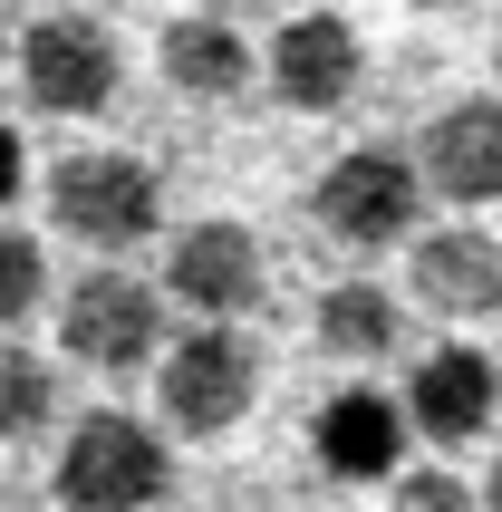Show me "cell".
I'll use <instances>...</instances> for the list:
<instances>
[{"label":"cell","mask_w":502,"mask_h":512,"mask_svg":"<svg viewBox=\"0 0 502 512\" xmlns=\"http://www.w3.org/2000/svg\"><path fill=\"white\" fill-rule=\"evenodd\" d=\"M49 213L87 252H126V242H145V232L165 223V184L126 145H78V155L49 165Z\"/></svg>","instance_id":"6da1fadb"},{"label":"cell","mask_w":502,"mask_h":512,"mask_svg":"<svg viewBox=\"0 0 502 512\" xmlns=\"http://www.w3.org/2000/svg\"><path fill=\"white\" fill-rule=\"evenodd\" d=\"M174 484V455L165 435L136 426V416H78L68 445H58V503L68 512H155Z\"/></svg>","instance_id":"7a4b0ae2"},{"label":"cell","mask_w":502,"mask_h":512,"mask_svg":"<svg viewBox=\"0 0 502 512\" xmlns=\"http://www.w3.org/2000/svg\"><path fill=\"white\" fill-rule=\"evenodd\" d=\"M155 397H165V426L174 435H232L261 397V358L232 319H203L194 339L155 348Z\"/></svg>","instance_id":"3957f363"},{"label":"cell","mask_w":502,"mask_h":512,"mask_svg":"<svg viewBox=\"0 0 502 512\" xmlns=\"http://www.w3.org/2000/svg\"><path fill=\"white\" fill-rule=\"evenodd\" d=\"M416 213H425V165L396 155V145H348V155L319 174V223H329V242H348V252L406 242Z\"/></svg>","instance_id":"277c9868"},{"label":"cell","mask_w":502,"mask_h":512,"mask_svg":"<svg viewBox=\"0 0 502 512\" xmlns=\"http://www.w3.org/2000/svg\"><path fill=\"white\" fill-rule=\"evenodd\" d=\"M58 348L78 358V368L97 377H136L155 348H165V300H155V281H136V271H87V281H68V300H58Z\"/></svg>","instance_id":"5b68a950"},{"label":"cell","mask_w":502,"mask_h":512,"mask_svg":"<svg viewBox=\"0 0 502 512\" xmlns=\"http://www.w3.org/2000/svg\"><path fill=\"white\" fill-rule=\"evenodd\" d=\"M116 39L78 10H49V20L20 39V87L39 116H107L116 107Z\"/></svg>","instance_id":"8992f818"},{"label":"cell","mask_w":502,"mask_h":512,"mask_svg":"<svg viewBox=\"0 0 502 512\" xmlns=\"http://www.w3.org/2000/svg\"><path fill=\"white\" fill-rule=\"evenodd\" d=\"M165 290H174L194 319H242V310H261L271 271H261V242H251V223H194V232H174Z\"/></svg>","instance_id":"52a82bcc"},{"label":"cell","mask_w":502,"mask_h":512,"mask_svg":"<svg viewBox=\"0 0 502 512\" xmlns=\"http://www.w3.org/2000/svg\"><path fill=\"white\" fill-rule=\"evenodd\" d=\"M493 406H502V368L483 348H464V339L425 348L416 377H406V426L435 435V445H474V435L493 426Z\"/></svg>","instance_id":"ba28073f"},{"label":"cell","mask_w":502,"mask_h":512,"mask_svg":"<svg viewBox=\"0 0 502 512\" xmlns=\"http://www.w3.org/2000/svg\"><path fill=\"white\" fill-rule=\"evenodd\" d=\"M358 68H367V49H358V29L338 20V10H309V20H290L271 39V87H280V107H300V116L348 107L358 97Z\"/></svg>","instance_id":"9c48e42d"},{"label":"cell","mask_w":502,"mask_h":512,"mask_svg":"<svg viewBox=\"0 0 502 512\" xmlns=\"http://www.w3.org/2000/svg\"><path fill=\"white\" fill-rule=\"evenodd\" d=\"M406 406L377 397V387H338V397H319V426H309V455L329 464L338 484H367V474H396L406 464Z\"/></svg>","instance_id":"30bf717a"},{"label":"cell","mask_w":502,"mask_h":512,"mask_svg":"<svg viewBox=\"0 0 502 512\" xmlns=\"http://www.w3.org/2000/svg\"><path fill=\"white\" fill-rule=\"evenodd\" d=\"M416 165H425V184H435L445 203H502V97L445 107L435 126H425Z\"/></svg>","instance_id":"8fae6325"},{"label":"cell","mask_w":502,"mask_h":512,"mask_svg":"<svg viewBox=\"0 0 502 512\" xmlns=\"http://www.w3.org/2000/svg\"><path fill=\"white\" fill-rule=\"evenodd\" d=\"M416 300L435 319H502V242L474 223L416 242Z\"/></svg>","instance_id":"7c38bea8"},{"label":"cell","mask_w":502,"mask_h":512,"mask_svg":"<svg viewBox=\"0 0 502 512\" xmlns=\"http://www.w3.org/2000/svg\"><path fill=\"white\" fill-rule=\"evenodd\" d=\"M155 58H165V78L184 87L194 107H232V97L251 87V39L232 20H174Z\"/></svg>","instance_id":"4fadbf2b"},{"label":"cell","mask_w":502,"mask_h":512,"mask_svg":"<svg viewBox=\"0 0 502 512\" xmlns=\"http://www.w3.org/2000/svg\"><path fill=\"white\" fill-rule=\"evenodd\" d=\"M396 329H406V319H396V300L377 281H338L329 300H319V348H329V358H387Z\"/></svg>","instance_id":"5bb4252c"},{"label":"cell","mask_w":502,"mask_h":512,"mask_svg":"<svg viewBox=\"0 0 502 512\" xmlns=\"http://www.w3.org/2000/svg\"><path fill=\"white\" fill-rule=\"evenodd\" d=\"M49 416H58L49 358H39V348H20V339H0V445H29Z\"/></svg>","instance_id":"9a60e30c"},{"label":"cell","mask_w":502,"mask_h":512,"mask_svg":"<svg viewBox=\"0 0 502 512\" xmlns=\"http://www.w3.org/2000/svg\"><path fill=\"white\" fill-rule=\"evenodd\" d=\"M39 290H49V261H39V242L0 223V329L39 310Z\"/></svg>","instance_id":"2e32d148"},{"label":"cell","mask_w":502,"mask_h":512,"mask_svg":"<svg viewBox=\"0 0 502 512\" xmlns=\"http://www.w3.org/2000/svg\"><path fill=\"white\" fill-rule=\"evenodd\" d=\"M396 512H483L474 493H464V474H396Z\"/></svg>","instance_id":"e0dca14e"},{"label":"cell","mask_w":502,"mask_h":512,"mask_svg":"<svg viewBox=\"0 0 502 512\" xmlns=\"http://www.w3.org/2000/svg\"><path fill=\"white\" fill-rule=\"evenodd\" d=\"M20 174H29V145H20V126H0V203L20 194Z\"/></svg>","instance_id":"ac0fdd59"},{"label":"cell","mask_w":502,"mask_h":512,"mask_svg":"<svg viewBox=\"0 0 502 512\" xmlns=\"http://www.w3.org/2000/svg\"><path fill=\"white\" fill-rule=\"evenodd\" d=\"M483 503H493V512H502V464H493V484H483Z\"/></svg>","instance_id":"d6986e66"},{"label":"cell","mask_w":502,"mask_h":512,"mask_svg":"<svg viewBox=\"0 0 502 512\" xmlns=\"http://www.w3.org/2000/svg\"><path fill=\"white\" fill-rule=\"evenodd\" d=\"M425 10H445V0H425Z\"/></svg>","instance_id":"ffe728a7"},{"label":"cell","mask_w":502,"mask_h":512,"mask_svg":"<svg viewBox=\"0 0 502 512\" xmlns=\"http://www.w3.org/2000/svg\"><path fill=\"white\" fill-rule=\"evenodd\" d=\"M0 58H10V39H0Z\"/></svg>","instance_id":"44dd1931"}]
</instances>
